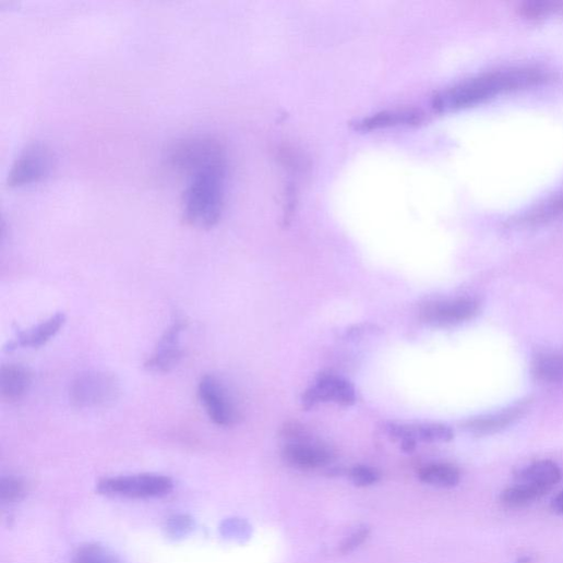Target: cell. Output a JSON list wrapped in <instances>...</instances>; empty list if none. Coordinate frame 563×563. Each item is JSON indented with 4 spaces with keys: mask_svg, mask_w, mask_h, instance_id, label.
Masks as SVG:
<instances>
[{
    "mask_svg": "<svg viewBox=\"0 0 563 563\" xmlns=\"http://www.w3.org/2000/svg\"><path fill=\"white\" fill-rule=\"evenodd\" d=\"M182 197L184 220L196 228L209 229L221 218L226 202L228 163L226 153L189 172Z\"/></svg>",
    "mask_w": 563,
    "mask_h": 563,
    "instance_id": "1",
    "label": "cell"
},
{
    "mask_svg": "<svg viewBox=\"0 0 563 563\" xmlns=\"http://www.w3.org/2000/svg\"><path fill=\"white\" fill-rule=\"evenodd\" d=\"M546 75L535 69H508L462 82L439 93L433 107L450 112L481 104L502 93L539 85Z\"/></svg>",
    "mask_w": 563,
    "mask_h": 563,
    "instance_id": "2",
    "label": "cell"
},
{
    "mask_svg": "<svg viewBox=\"0 0 563 563\" xmlns=\"http://www.w3.org/2000/svg\"><path fill=\"white\" fill-rule=\"evenodd\" d=\"M561 478V469L553 462L534 463L517 472L514 486L501 493L500 501L508 508L526 507L547 495Z\"/></svg>",
    "mask_w": 563,
    "mask_h": 563,
    "instance_id": "3",
    "label": "cell"
},
{
    "mask_svg": "<svg viewBox=\"0 0 563 563\" xmlns=\"http://www.w3.org/2000/svg\"><path fill=\"white\" fill-rule=\"evenodd\" d=\"M120 395L118 379L108 372L89 370L79 374L71 383V404L81 409L100 408L112 404Z\"/></svg>",
    "mask_w": 563,
    "mask_h": 563,
    "instance_id": "4",
    "label": "cell"
},
{
    "mask_svg": "<svg viewBox=\"0 0 563 563\" xmlns=\"http://www.w3.org/2000/svg\"><path fill=\"white\" fill-rule=\"evenodd\" d=\"M173 489L171 478L154 474L105 478L96 488L101 495L124 499H158L167 496Z\"/></svg>",
    "mask_w": 563,
    "mask_h": 563,
    "instance_id": "5",
    "label": "cell"
},
{
    "mask_svg": "<svg viewBox=\"0 0 563 563\" xmlns=\"http://www.w3.org/2000/svg\"><path fill=\"white\" fill-rule=\"evenodd\" d=\"M55 168L53 152L37 141L26 146L14 161L9 173V185L23 189L40 184L51 177Z\"/></svg>",
    "mask_w": 563,
    "mask_h": 563,
    "instance_id": "6",
    "label": "cell"
},
{
    "mask_svg": "<svg viewBox=\"0 0 563 563\" xmlns=\"http://www.w3.org/2000/svg\"><path fill=\"white\" fill-rule=\"evenodd\" d=\"M199 396L209 418L216 426L230 428L237 424L239 411L224 383L215 375H204L199 384Z\"/></svg>",
    "mask_w": 563,
    "mask_h": 563,
    "instance_id": "7",
    "label": "cell"
},
{
    "mask_svg": "<svg viewBox=\"0 0 563 563\" xmlns=\"http://www.w3.org/2000/svg\"><path fill=\"white\" fill-rule=\"evenodd\" d=\"M187 330L184 320L177 319L160 338L155 351L146 360L145 369L153 373H168L181 362L184 350L182 335Z\"/></svg>",
    "mask_w": 563,
    "mask_h": 563,
    "instance_id": "8",
    "label": "cell"
},
{
    "mask_svg": "<svg viewBox=\"0 0 563 563\" xmlns=\"http://www.w3.org/2000/svg\"><path fill=\"white\" fill-rule=\"evenodd\" d=\"M357 400L355 386L346 379L324 373L315 384L303 395L302 404L306 409L315 407L319 403L334 402L343 406L354 405Z\"/></svg>",
    "mask_w": 563,
    "mask_h": 563,
    "instance_id": "9",
    "label": "cell"
},
{
    "mask_svg": "<svg viewBox=\"0 0 563 563\" xmlns=\"http://www.w3.org/2000/svg\"><path fill=\"white\" fill-rule=\"evenodd\" d=\"M478 312L477 302L460 299L432 304L421 312V319L434 326H452L472 320Z\"/></svg>",
    "mask_w": 563,
    "mask_h": 563,
    "instance_id": "10",
    "label": "cell"
},
{
    "mask_svg": "<svg viewBox=\"0 0 563 563\" xmlns=\"http://www.w3.org/2000/svg\"><path fill=\"white\" fill-rule=\"evenodd\" d=\"M65 323V314L59 312L38 325L28 330L19 331L15 339L11 342L9 350L12 351L19 348H40L55 338L63 328Z\"/></svg>",
    "mask_w": 563,
    "mask_h": 563,
    "instance_id": "11",
    "label": "cell"
},
{
    "mask_svg": "<svg viewBox=\"0 0 563 563\" xmlns=\"http://www.w3.org/2000/svg\"><path fill=\"white\" fill-rule=\"evenodd\" d=\"M284 459L295 468L311 470L328 466L333 454L323 446L297 443L285 448Z\"/></svg>",
    "mask_w": 563,
    "mask_h": 563,
    "instance_id": "12",
    "label": "cell"
},
{
    "mask_svg": "<svg viewBox=\"0 0 563 563\" xmlns=\"http://www.w3.org/2000/svg\"><path fill=\"white\" fill-rule=\"evenodd\" d=\"M385 431L392 439L400 442L409 439L416 442L448 443L454 439V431L441 424L422 427L387 424Z\"/></svg>",
    "mask_w": 563,
    "mask_h": 563,
    "instance_id": "13",
    "label": "cell"
},
{
    "mask_svg": "<svg viewBox=\"0 0 563 563\" xmlns=\"http://www.w3.org/2000/svg\"><path fill=\"white\" fill-rule=\"evenodd\" d=\"M33 372L22 364H7L0 369V395L7 400L22 399L31 390Z\"/></svg>",
    "mask_w": 563,
    "mask_h": 563,
    "instance_id": "14",
    "label": "cell"
},
{
    "mask_svg": "<svg viewBox=\"0 0 563 563\" xmlns=\"http://www.w3.org/2000/svg\"><path fill=\"white\" fill-rule=\"evenodd\" d=\"M522 407H512L503 411L470 419L464 426V429L477 436H486L499 433L512 426L520 416Z\"/></svg>",
    "mask_w": 563,
    "mask_h": 563,
    "instance_id": "15",
    "label": "cell"
},
{
    "mask_svg": "<svg viewBox=\"0 0 563 563\" xmlns=\"http://www.w3.org/2000/svg\"><path fill=\"white\" fill-rule=\"evenodd\" d=\"M421 119L422 115L416 110H390L363 118L357 122L356 129L360 131H371L398 125H411L417 124Z\"/></svg>",
    "mask_w": 563,
    "mask_h": 563,
    "instance_id": "16",
    "label": "cell"
},
{
    "mask_svg": "<svg viewBox=\"0 0 563 563\" xmlns=\"http://www.w3.org/2000/svg\"><path fill=\"white\" fill-rule=\"evenodd\" d=\"M418 479L422 483L442 489L456 488L462 480L460 471L447 464H435L419 470Z\"/></svg>",
    "mask_w": 563,
    "mask_h": 563,
    "instance_id": "17",
    "label": "cell"
},
{
    "mask_svg": "<svg viewBox=\"0 0 563 563\" xmlns=\"http://www.w3.org/2000/svg\"><path fill=\"white\" fill-rule=\"evenodd\" d=\"M532 372L537 380L546 383L563 382V357L543 355L536 359Z\"/></svg>",
    "mask_w": 563,
    "mask_h": 563,
    "instance_id": "18",
    "label": "cell"
},
{
    "mask_svg": "<svg viewBox=\"0 0 563 563\" xmlns=\"http://www.w3.org/2000/svg\"><path fill=\"white\" fill-rule=\"evenodd\" d=\"M71 563H123L109 548L99 543H86L79 547L72 555Z\"/></svg>",
    "mask_w": 563,
    "mask_h": 563,
    "instance_id": "19",
    "label": "cell"
},
{
    "mask_svg": "<svg viewBox=\"0 0 563 563\" xmlns=\"http://www.w3.org/2000/svg\"><path fill=\"white\" fill-rule=\"evenodd\" d=\"M27 495L26 483L16 476L0 479V502L11 505L23 501Z\"/></svg>",
    "mask_w": 563,
    "mask_h": 563,
    "instance_id": "20",
    "label": "cell"
},
{
    "mask_svg": "<svg viewBox=\"0 0 563 563\" xmlns=\"http://www.w3.org/2000/svg\"><path fill=\"white\" fill-rule=\"evenodd\" d=\"M194 529V518L191 515L184 513L171 515L165 524L166 536L173 541L183 540L190 536Z\"/></svg>",
    "mask_w": 563,
    "mask_h": 563,
    "instance_id": "21",
    "label": "cell"
},
{
    "mask_svg": "<svg viewBox=\"0 0 563 563\" xmlns=\"http://www.w3.org/2000/svg\"><path fill=\"white\" fill-rule=\"evenodd\" d=\"M219 534L224 539L245 542L252 536L251 525L242 518H227L219 525Z\"/></svg>",
    "mask_w": 563,
    "mask_h": 563,
    "instance_id": "22",
    "label": "cell"
},
{
    "mask_svg": "<svg viewBox=\"0 0 563 563\" xmlns=\"http://www.w3.org/2000/svg\"><path fill=\"white\" fill-rule=\"evenodd\" d=\"M351 482L359 488H366L378 483L381 479L380 474L368 466H356L350 472Z\"/></svg>",
    "mask_w": 563,
    "mask_h": 563,
    "instance_id": "23",
    "label": "cell"
},
{
    "mask_svg": "<svg viewBox=\"0 0 563 563\" xmlns=\"http://www.w3.org/2000/svg\"><path fill=\"white\" fill-rule=\"evenodd\" d=\"M563 211V192L552 200L540 205L536 211L531 212L527 218L529 221L544 220Z\"/></svg>",
    "mask_w": 563,
    "mask_h": 563,
    "instance_id": "24",
    "label": "cell"
},
{
    "mask_svg": "<svg viewBox=\"0 0 563 563\" xmlns=\"http://www.w3.org/2000/svg\"><path fill=\"white\" fill-rule=\"evenodd\" d=\"M371 529L369 526L363 525L354 531L348 538H346L339 547L342 554H348L358 549L369 538Z\"/></svg>",
    "mask_w": 563,
    "mask_h": 563,
    "instance_id": "25",
    "label": "cell"
},
{
    "mask_svg": "<svg viewBox=\"0 0 563 563\" xmlns=\"http://www.w3.org/2000/svg\"><path fill=\"white\" fill-rule=\"evenodd\" d=\"M553 11V5L549 3H530L524 9L529 17H539Z\"/></svg>",
    "mask_w": 563,
    "mask_h": 563,
    "instance_id": "26",
    "label": "cell"
},
{
    "mask_svg": "<svg viewBox=\"0 0 563 563\" xmlns=\"http://www.w3.org/2000/svg\"><path fill=\"white\" fill-rule=\"evenodd\" d=\"M550 506L555 514L563 516V491L552 499Z\"/></svg>",
    "mask_w": 563,
    "mask_h": 563,
    "instance_id": "27",
    "label": "cell"
},
{
    "mask_svg": "<svg viewBox=\"0 0 563 563\" xmlns=\"http://www.w3.org/2000/svg\"><path fill=\"white\" fill-rule=\"evenodd\" d=\"M416 441L407 439L400 442V447L404 453L411 454L416 450Z\"/></svg>",
    "mask_w": 563,
    "mask_h": 563,
    "instance_id": "28",
    "label": "cell"
},
{
    "mask_svg": "<svg viewBox=\"0 0 563 563\" xmlns=\"http://www.w3.org/2000/svg\"><path fill=\"white\" fill-rule=\"evenodd\" d=\"M531 561L530 556H523L519 560H517L516 563H529Z\"/></svg>",
    "mask_w": 563,
    "mask_h": 563,
    "instance_id": "29",
    "label": "cell"
}]
</instances>
